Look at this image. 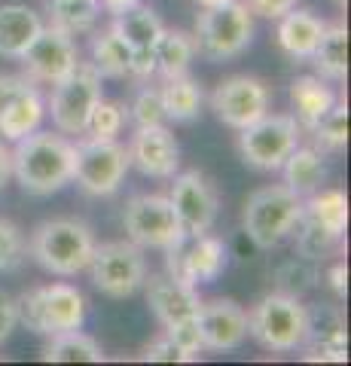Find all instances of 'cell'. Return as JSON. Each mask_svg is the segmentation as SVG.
<instances>
[{
	"instance_id": "obj_26",
	"label": "cell",
	"mask_w": 351,
	"mask_h": 366,
	"mask_svg": "<svg viewBox=\"0 0 351 366\" xmlns=\"http://www.w3.org/2000/svg\"><path fill=\"white\" fill-rule=\"evenodd\" d=\"M43 360L46 363H104V351L98 342L83 333V327L76 330H61L52 333L49 345L43 348Z\"/></svg>"
},
{
	"instance_id": "obj_21",
	"label": "cell",
	"mask_w": 351,
	"mask_h": 366,
	"mask_svg": "<svg viewBox=\"0 0 351 366\" xmlns=\"http://www.w3.org/2000/svg\"><path fill=\"white\" fill-rule=\"evenodd\" d=\"M43 31V19L28 4H4L0 6V55L21 59L28 46Z\"/></svg>"
},
{
	"instance_id": "obj_23",
	"label": "cell",
	"mask_w": 351,
	"mask_h": 366,
	"mask_svg": "<svg viewBox=\"0 0 351 366\" xmlns=\"http://www.w3.org/2000/svg\"><path fill=\"white\" fill-rule=\"evenodd\" d=\"M43 117H46V101H43L37 83H31L0 110V137L4 141H19V137L37 132Z\"/></svg>"
},
{
	"instance_id": "obj_44",
	"label": "cell",
	"mask_w": 351,
	"mask_h": 366,
	"mask_svg": "<svg viewBox=\"0 0 351 366\" xmlns=\"http://www.w3.org/2000/svg\"><path fill=\"white\" fill-rule=\"evenodd\" d=\"M9 177H13V150H6L4 141H0V189L6 187Z\"/></svg>"
},
{
	"instance_id": "obj_2",
	"label": "cell",
	"mask_w": 351,
	"mask_h": 366,
	"mask_svg": "<svg viewBox=\"0 0 351 366\" xmlns=\"http://www.w3.org/2000/svg\"><path fill=\"white\" fill-rule=\"evenodd\" d=\"M95 250V235L83 220L74 217H55V220H43L40 226H34V232L28 238V254L34 262L59 278H71L80 274Z\"/></svg>"
},
{
	"instance_id": "obj_16",
	"label": "cell",
	"mask_w": 351,
	"mask_h": 366,
	"mask_svg": "<svg viewBox=\"0 0 351 366\" xmlns=\"http://www.w3.org/2000/svg\"><path fill=\"white\" fill-rule=\"evenodd\" d=\"M113 28L119 31V37L129 43L132 49V64H129V76L134 79H147L156 74V43L162 37V19L156 16V9L134 4L126 13L113 16Z\"/></svg>"
},
{
	"instance_id": "obj_30",
	"label": "cell",
	"mask_w": 351,
	"mask_h": 366,
	"mask_svg": "<svg viewBox=\"0 0 351 366\" xmlns=\"http://www.w3.org/2000/svg\"><path fill=\"white\" fill-rule=\"evenodd\" d=\"M302 217L321 223L324 229H330L333 235L342 238L348 226V199L342 189H321L302 199Z\"/></svg>"
},
{
	"instance_id": "obj_40",
	"label": "cell",
	"mask_w": 351,
	"mask_h": 366,
	"mask_svg": "<svg viewBox=\"0 0 351 366\" xmlns=\"http://www.w3.org/2000/svg\"><path fill=\"white\" fill-rule=\"evenodd\" d=\"M19 327V312H16V300L6 290H0V342H6L13 336V330Z\"/></svg>"
},
{
	"instance_id": "obj_12",
	"label": "cell",
	"mask_w": 351,
	"mask_h": 366,
	"mask_svg": "<svg viewBox=\"0 0 351 366\" xmlns=\"http://www.w3.org/2000/svg\"><path fill=\"white\" fill-rule=\"evenodd\" d=\"M226 244L217 235H196V238H177L174 244L165 247V262H168V274L177 278L187 287H199V284H211L217 281L226 272Z\"/></svg>"
},
{
	"instance_id": "obj_35",
	"label": "cell",
	"mask_w": 351,
	"mask_h": 366,
	"mask_svg": "<svg viewBox=\"0 0 351 366\" xmlns=\"http://www.w3.org/2000/svg\"><path fill=\"white\" fill-rule=\"evenodd\" d=\"M293 232H297V257H305L312 262L324 259L339 244V235H333L330 229H324L321 223L309 220V217H300V223Z\"/></svg>"
},
{
	"instance_id": "obj_6",
	"label": "cell",
	"mask_w": 351,
	"mask_h": 366,
	"mask_svg": "<svg viewBox=\"0 0 351 366\" xmlns=\"http://www.w3.org/2000/svg\"><path fill=\"white\" fill-rule=\"evenodd\" d=\"M305 305L297 296L287 293H266L251 312H247V336H251L259 348L287 354L300 351L305 342Z\"/></svg>"
},
{
	"instance_id": "obj_34",
	"label": "cell",
	"mask_w": 351,
	"mask_h": 366,
	"mask_svg": "<svg viewBox=\"0 0 351 366\" xmlns=\"http://www.w3.org/2000/svg\"><path fill=\"white\" fill-rule=\"evenodd\" d=\"M309 132L315 137V144H318V150H327V153L342 150V147L348 144V104L345 101L342 104L336 101V104L327 110Z\"/></svg>"
},
{
	"instance_id": "obj_27",
	"label": "cell",
	"mask_w": 351,
	"mask_h": 366,
	"mask_svg": "<svg viewBox=\"0 0 351 366\" xmlns=\"http://www.w3.org/2000/svg\"><path fill=\"white\" fill-rule=\"evenodd\" d=\"M318 74L330 83H342L348 76V31L345 25H327L318 46L312 52Z\"/></svg>"
},
{
	"instance_id": "obj_20",
	"label": "cell",
	"mask_w": 351,
	"mask_h": 366,
	"mask_svg": "<svg viewBox=\"0 0 351 366\" xmlns=\"http://www.w3.org/2000/svg\"><path fill=\"white\" fill-rule=\"evenodd\" d=\"M144 287H147V305L153 308L156 320H159L165 330L177 327V324H187V320H196L199 302H202L196 287L180 284L168 272L144 278Z\"/></svg>"
},
{
	"instance_id": "obj_7",
	"label": "cell",
	"mask_w": 351,
	"mask_h": 366,
	"mask_svg": "<svg viewBox=\"0 0 351 366\" xmlns=\"http://www.w3.org/2000/svg\"><path fill=\"white\" fill-rule=\"evenodd\" d=\"M129 150L117 137L113 141H86L74 144V177L86 196H113L129 174Z\"/></svg>"
},
{
	"instance_id": "obj_45",
	"label": "cell",
	"mask_w": 351,
	"mask_h": 366,
	"mask_svg": "<svg viewBox=\"0 0 351 366\" xmlns=\"http://www.w3.org/2000/svg\"><path fill=\"white\" fill-rule=\"evenodd\" d=\"M98 4H101V9H104V13H110V16H119V13H126L129 6L141 4V0H98Z\"/></svg>"
},
{
	"instance_id": "obj_5",
	"label": "cell",
	"mask_w": 351,
	"mask_h": 366,
	"mask_svg": "<svg viewBox=\"0 0 351 366\" xmlns=\"http://www.w3.org/2000/svg\"><path fill=\"white\" fill-rule=\"evenodd\" d=\"M16 312L19 324H25L40 336H52L86 324V296L74 284L55 281L25 290L16 300Z\"/></svg>"
},
{
	"instance_id": "obj_14",
	"label": "cell",
	"mask_w": 351,
	"mask_h": 366,
	"mask_svg": "<svg viewBox=\"0 0 351 366\" xmlns=\"http://www.w3.org/2000/svg\"><path fill=\"white\" fill-rule=\"evenodd\" d=\"M19 61L25 64V76L31 83L55 86L59 79H64L76 67L80 49H76V40L67 31L55 28V25H43L37 40L28 46V52L21 55Z\"/></svg>"
},
{
	"instance_id": "obj_13",
	"label": "cell",
	"mask_w": 351,
	"mask_h": 366,
	"mask_svg": "<svg viewBox=\"0 0 351 366\" xmlns=\"http://www.w3.org/2000/svg\"><path fill=\"white\" fill-rule=\"evenodd\" d=\"M172 180L174 183H172V192H168V202H172V208L177 214L184 235L196 238L211 232L220 211L217 187L202 171H184V174H174Z\"/></svg>"
},
{
	"instance_id": "obj_10",
	"label": "cell",
	"mask_w": 351,
	"mask_h": 366,
	"mask_svg": "<svg viewBox=\"0 0 351 366\" xmlns=\"http://www.w3.org/2000/svg\"><path fill=\"white\" fill-rule=\"evenodd\" d=\"M300 122L290 113H263L239 134V153L244 165L257 171H278L290 150L300 144Z\"/></svg>"
},
{
	"instance_id": "obj_43",
	"label": "cell",
	"mask_w": 351,
	"mask_h": 366,
	"mask_svg": "<svg viewBox=\"0 0 351 366\" xmlns=\"http://www.w3.org/2000/svg\"><path fill=\"white\" fill-rule=\"evenodd\" d=\"M327 281H330V287L336 290L339 300H345V293H348V266L345 262H336L330 274H327Z\"/></svg>"
},
{
	"instance_id": "obj_1",
	"label": "cell",
	"mask_w": 351,
	"mask_h": 366,
	"mask_svg": "<svg viewBox=\"0 0 351 366\" xmlns=\"http://www.w3.org/2000/svg\"><path fill=\"white\" fill-rule=\"evenodd\" d=\"M13 177L31 196H52L74 177V144L59 132H31L16 141Z\"/></svg>"
},
{
	"instance_id": "obj_8",
	"label": "cell",
	"mask_w": 351,
	"mask_h": 366,
	"mask_svg": "<svg viewBox=\"0 0 351 366\" xmlns=\"http://www.w3.org/2000/svg\"><path fill=\"white\" fill-rule=\"evenodd\" d=\"M101 76L92 61H76V67L64 79L52 86L49 95V117L55 132L61 134H83L89 113L101 101Z\"/></svg>"
},
{
	"instance_id": "obj_3",
	"label": "cell",
	"mask_w": 351,
	"mask_h": 366,
	"mask_svg": "<svg viewBox=\"0 0 351 366\" xmlns=\"http://www.w3.org/2000/svg\"><path fill=\"white\" fill-rule=\"evenodd\" d=\"M254 40V13L244 0H226L217 6H205L196 16L192 46L202 59L214 64L232 61L251 46Z\"/></svg>"
},
{
	"instance_id": "obj_19",
	"label": "cell",
	"mask_w": 351,
	"mask_h": 366,
	"mask_svg": "<svg viewBox=\"0 0 351 366\" xmlns=\"http://www.w3.org/2000/svg\"><path fill=\"white\" fill-rule=\"evenodd\" d=\"M199 336L208 351H235L247 339V312L235 300L199 302Z\"/></svg>"
},
{
	"instance_id": "obj_29",
	"label": "cell",
	"mask_w": 351,
	"mask_h": 366,
	"mask_svg": "<svg viewBox=\"0 0 351 366\" xmlns=\"http://www.w3.org/2000/svg\"><path fill=\"white\" fill-rule=\"evenodd\" d=\"M129 64H132V49L129 43L119 37L117 28H104L92 37V67L101 76L110 79H122L129 76Z\"/></svg>"
},
{
	"instance_id": "obj_17",
	"label": "cell",
	"mask_w": 351,
	"mask_h": 366,
	"mask_svg": "<svg viewBox=\"0 0 351 366\" xmlns=\"http://www.w3.org/2000/svg\"><path fill=\"white\" fill-rule=\"evenodd\" d=\"M305 342L302 360L312 363H345L348 360V330L345 315L330 302H318L305 308Z\"/></svg>"
},
{
	"instance_id": "obj_18",
	"label": "cell",
	"mask_w": 351,
	"mask_h": 366,
	"mask_svg": "<svg viewBox=\"0 0 351 366\" xmlns=\"http://www.w3.org/2000/svg\"><path fill=\"white\" fill-rule=\"evenodd\" d=\"M129 165H134L144 177H174L180 168V147L174 134L162 125H141L129 141Z\"/></svg>"
},
{
	"instance_id": "obj_32",
	"label": "cell",
	"mask_w": 351,
	"mask_h": 366,
	"mask_svg": "<svg viewBox=\"0 0 351 366\" xmlns=\"http://www.w3.org/2000/svg\"><path fill=\"white\" fill-rule=\"evenodd\" d=\"M101 16L98 0H49V25L67 31L71 37L95 31Z\"/></svg>"
},
{
	"instance_id": "obj_24",
	"label": "cell",
	"mask_w": 351,
	"mask_h": 366,
	"mask_svg": "<svg viewBox=\"0 0 351 366\" xmlns=\"http://www.w3.org/2000/svg\"><path fill=\"white\" fill-rule=\"evenodd\" d=\"M333 104H336V92L321 76H297L290 83V107L300 129L309 132Z\"/></svg>"
},
{
	"instance_id": "obj_9",
	"label": "cell",
	"mask_w": 351,
	"mask_h": 366,
	"mask_svg": "<svg viewBox=\"0 0 351 366\" xmlns=\"http://www.w3.org/2000/svg\"><path fill=\"white\" fill-rule=\"evenodd\" d=\"M86 269L92 284L110 300H129L144 287L147 278L144 250L134 242H107L101 247L95 244Z\"/></svg>"
},
{
	"instance_id": "obj_28",
	"label": "cell",
	"mask_w": 351,
	"mask_h": 366,
	"mask_svg": "<svg viewBox=\"0 0 351 366\" xmlns=\"http://www.w3.org/2000/svg\"><path fill=\"white\" fill-rule=\"evenodd\" d=\"M159 95H162L165 119H172V122L196 119L199 110H202V101H205V95H202V86L189 74L165 79V86L159 89Z\"/></svg>"
},
{
	"instance_id": "obj_11",
	"label": "cell",
	"mask_w": 351,
	"mask_h": 366,
	"mask_svg": "<svg viewBox=\"0 0 351 366\" xmlns=\"http://www.w3.org/2000/svg\"><path fill=\"white\" fill-rule=\"evenodd\" d=\"M122 226L129 232V242H134L141 250H165L177 238H184V229L177 223L168 196H150V192H141L126 202Z\"/></svg>"
},
{
	"instance_id": "obj_41",
	"label": "cell",
	"mask_w": 351,
	"mask_h": 366,
	"mask_svg": "<svg viewBox=\"0 0 351 366\" xmlns=\"http://www.w3.org/2000/svg\"><path fill=\"white\" fill-rule=\"evenodd\" d=\"M247 9L254 16H263V19H281L287 9L297 6V0H244Z\"/></svg>"
},
{
	"instance_id": "obj_46",
	"label": "cell",
	"mask_w": 351,
	"mask_h": 366,
	"mask_svg": "<svg viewBox=\"0 0 351 366\" xmlns=\"http://www.w3.org/2000/svg\"><path fill=\"white\" fill-rule=\"evenodd\" d=\"M192 4H196V6H202V9H205V6H217V4H226V0H192Z\"/></svg>"
},
{
	"instance_id": "obj_25",
	"label": "cell",
	"mask_w": 351,
	"mask_h": 366,
	"mask_svg": "<svg viewBox=\"0 0 351 366\" xmlns=\"http://www.w3.org/2000/svg\"><path fill=\"white\" fill-rule=\"evenodd\" d=\"M285 187L293 189L300 199L312 196V192L321 189V183L327 177V168H324V156L318 147H293L290 156L285 159Z\"/></svg>"
},
{
	"instance_id": "obj_4",
	"label": "cell",
	"mask_w": 351,
	"mask_h": 366,
	"mask_svg": "<svg viewBox=\"0 0 351 366\" xmlns=\"http://www.w3.org/2000/svg\"><path fill=\"white\" fill-rule=\"evenodd\" d=\"M300 217H302V199L293 189H287L285 183H275V187H259L247 196L242 226L244 235L257 247L272 250L297 229Z\"/></svg>"
},
{
	"instance_id": "obj_31",
	"label": "cell",
	"mask_w": 351,
	"mask_h": 366,
	"mask_svg": "<svg viewBox=\"0 0 351 366\" xmlns=\"http://www.w3.org/2000/svg\"><path fill=\"white\" fill-rule=\"evenodd\" d=\"M192 55H196L192 34H187V31H168L165 28L159 43H156V74H162L165 79L187 74Z\"/></svg>"
},
{
	"instance_id": "obj_39",
	"label": "cell",
	"mask_w": 351,
	"mask_h": 366,
	"mask_svg": "<svg viewBox=\"0 0 351 366\" xmlns=\"http://www.w3.org/2000/svg\"><path fill=\"white\" fill-rule=\"evenodd\" d=\"M141 360H150V363H189V360H196V354L184 351L174 339L159 336V339H153L150 345L144 348Z\"/></svg>"
},
{
	"instance_id": "obj_38",
	"label": "cell",
	"mask_w": 351,
	"mask_h": 366,
	"mask_svg": "<svg viewBox=\"0 0 351 366\" xmlns=\"http://www.w3.org/2000/svg\"><path fill=\"white\" fill-rule=\"evenodd\" d=\"M132 122L138 125H162L165 122V110H162V95H159V89H153V86H144L138 89V95H134L132 101Z\"/></svg>"
},
{
	"instance_id": "obj_42",
	"label": "cell",
	"mask_w": 351,
	"mask_h": 366,
	"mask_svg": "<svg viewBox=\"0 0 351 366\" xmlns=\"http://www.w3.org/2000/svg\"><path fill=\"white\" fill-rule=\"evenodd\" d=\"M31 79L28 76H16V74H0V110L13 101L21 89H28Z\"/></svg>"
},
{
	"instance_id": "obj_15",
	"label": "cell",
	"mask_w": 351,
	"mask_h": 366,
	"mask_svg": "<svg viewBox=\"0 0 351 366\" xmlns=\"http://www.w3.org/2000/svg\"><path fill=\"white\" fill-rule=\"evenodd\" d=\"M211 110L217 113V119L229 129H244V125L257 122L263 113H269V89L263 79L235 74L217 83L211 95Z\"/></svg>"
},
{
	"instance_id": "obj_22",
	"label": "cell",
	"mask_w": 351,
	"mask_h": 366,
	"mask_svg": "<svg viewBox=\"0 0 351 366\" xmlns=\"http://www.w3.org/2000/svg\"><path fill=\"white\" fill-rule=\"evenodd\" d=\"M324 28H327V21H321L315 13H309V9H287V13L278 19L275 37H278V46L290 55V59L309 61Z\"/></svg>"
},
{
	"instance_id": "obj_37",
	"label": "cell",
	"mask_w": 351,
	"mask_h": 366,
	"mask_svg": "<svg viewBox=\"0 0 351 366\" xmlns=\"http://www.w3.org/2000/svg\"><path fill=\"white\" fill-rule=\"evenodd\" d=\"M28 244L21 229L9 220H0V272H13L25 262Z\"/></svg>"
},
{
	"instance_id": "obj_33",
	"label": "cell",
	"mask_w": 351,
	"mask_h": 366,
	"mask_svg": "<svg viewBox=\"0 0 351 366\" xmlns=\"http://www.w3.org/2000/svg\"><path fill=\"white\" fill-rule=\"evenodd\" d=\"M272 281H275L278 293H287V296H297L300 300L302 293L318 287V269H315L312 259L293 257V259H285L275 272H272Z\"/></svg>"
},
{
	"instance_id": "obj_36",
	"label": "cell",
	"mask_w": 351,
	"mask_h": 366,
	"mask_svg": "<svg viewBox=\"0 0 351 366\" xmlns=\"http://www.w3.org/2000/svg\"><path fill=\"white\" fill-rule=\"evenodd\" d=\"M129 107H122L119 101H104L101 98L98 104L92 107V113H89V122H86V132L89 137H98V141H113L119 132H122V125L129 122Z\"/></svg>"
}]
</instances>
